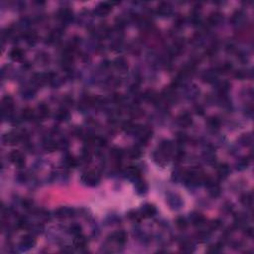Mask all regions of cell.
Masks as SVG:
<instances>
[{"label": "cell", "instance_id": "obj_1", "mask_svg": "<svg viewBox=\"0 0 254 254\" xmlns=\"http://www.w3.org/2000/svg\"><path fill=\"white\" fill-rule=\"evenodd\" d=\"M82 181L84 184H87L88 186H95V185H98L99 183L100 178L95 172L88 171V172H86V173L82 174Z\"/></svg>", "mask_w": 254, "mask_h": 254}, {"label": "cell", "instance_id": "obj_2", "mask_svg": "<svg viewBox=\"0 0 254 254\" xmlns=\"http://www.w3.org/2000/svg\"><path fill=\"white\" fill-rule=\"evenodd\" d=\"M10 161L13 163L17 168H23L25 166V157L19 151H13L9 154Z\"/></svg>", "mask_w": 254, "mask_h": 254}, {"label": "cell", "instance_id": "obj_3", "mask_svg": "<svg viewBox=\"0 0 254 254\" xmlns=\"http://www.w3.org/2000/svg\"><path fill=\"white\" fill-rule=\"evenodd\" d=\"M23 135L24 134H20V133H13V132L7 133V134L3 136V142L8 145H14L20 140H22Z\"/></svg>", "mask_w": 254, "mask_h": 254}, {"label": "cell", "instance_id": "obj_4", "mask_svg": "<svg viewBox=\"0 0 254 254\" xmlns=\"http://www.w3.org/2000/svg\"><path fill=\"white\" fill-rule=\"evenodd\" d=\"M36 244V239L34 238L33 235L27 234L25 236H23L21 241H20V246L25 250L31 249L32 247H34Z\"/></svg>", "mask_w": 254, "mask_h": 254}, {"label": "cell", "instance_id": "obj_5", "mask_svg": "<svg viewBox=\"0 0 254 254\" xmlns=\"http://www.w3.org/2000/svg\"><path fill=\"white\" fill-rule=\"evenodd\" d=\"M75 214V210L70 208H60L55 211V216L57 219L63 220L66 219V217H71Z\"/></svg>", "mask_w": 254, "mask_h": 254}, {"label": "cell", "instance_id": "obj_6", "mask_svg": "<svg viewBox=\"0 0 254 254\" xmlns=\"http://www.w3.org/2000/svg\"><path fill=\"white\" fill-rule=\"evenodd\" d=\"M111 9H112V5L110 2H103V3H100L98 6V8L95 10V13L99 16H105L109 13Z\"/></svg>", "mask_w": 254, "mask_h": 254}, {"label": "cell", "instance_id": "obj_7", "mask_svg": "<svg viewBox=\"0 0 254 254\" xmlns=\"http://www.w3.org/2000/svg\"><path fill=\"white\" fill-rule=\"evenodd\" d=\"M111 240L115 241L119 245H123L127 241V234L124 231H116L111 234Z\"/></svg>", "mask_w": 254, "mask_h": 254}, {"label": "cell", "instance_id": "obj_8", "mask_svg": "<svg viewBox=\"0 0 254 254\" xmlns=\"http://www.w3.org/2000/svg\"><path fill=\"white\" fill-rule=\"evenodd\" d=\"M125 173L127 175V177L132 179V180H134V181H138L139 179H140L141 172L136 166H129L128 168L126 169Z\"/></svg>", "mask_w": 254, "mask_h": 254}, {"label": "cell", "instance_id": "obj_9", "mask_svg": "<svg viewBox=\"0 0 254 254\" xmlns=\"http://www.w3.org/2000/svg\"><path fill=\"white\" fill-rule=\"evenodd\" d=\"M156 213H157L156 208L154 207L153 204H145L144 207L142 208V209H141V214H142V216L143 217L154 216L156 214Z\"/></svg>", "mask_w": 254, "mask_h": 254}, {"label": "cell", "instance_id": "obj_10", "mask_svg": "<svg viewBox=\"0 0 254 254\" xmlns=\"http://www.w3.org/2000/svg\"><path fill=\"white\" fill-rule=\"evenodd\" d=\"M58 17L65 22L71 21L72 19V11L69 8H63L58 12Z\"/></svg>", "mask_w": 254, "mask_h": 254}, {"label": "cell", "instance_id": "obj_11", "mask_svg": "<svg viewBox=\"0 0 254 254\" xmlns=\"http://www.w3.org/2000/svg\"><path fill=\"white\" fill-rule=\"evenodd\" d=\"M171 12H172V6L166 2L161 3L158 6V8H157V13L161 16H168Z\"/></svg>", "mask_w": 254, "mask_h": 254}, {"label": "cell", "instance_id": "obj_12", "mask_svg": "<svg viewBox=\"0 0 254 254\" xmlns=\"http://www.w3.org/2000/svg\"><path fill=\"white\" fill-rule=\"evenodd\" d=\"M190 220L192 221V223L193 225L196 226H199V225H203L204 223L205 222V219L204 216L201 214H198V213H193L190 215Z\"/></svg>", "mask_w": 254, "mask_h": 254}, {"label": "cell", "instance_id": "obj_13", "mask_svg": "<svg viewBox=\"0 0 254 254\" xmlns=\"http://www.w3.org/2000/svg\"><path fill=\"white\" fill-rule=\"evenodd\" d=\"M193 122L192 120V116L191 114L188 113V112H185L183 114H181L178 118V123L181 125V126H184V127H187V126H190Z\"/></svg>", "mask_w": 254, "mask_h": 254}, {"label": "cell", "instance_id": "obj_14", "mask_svg": "<svg viewBox=\"0 0 254 254\" xmlns=\"http://www.w3.org/2000/svg\"><path fill=\"white\" fill-rule=\"evenodd\" d=\"M87 238L82 236V235H77L75 240H74V245L76 247H77V248H84V247L87 246Z\"/></svg>", "mask_w": 254, "mask_h": 254}, {"label": "cell", "instance_id": "obj_15", "mask_svg": "<svg viewBox=\"0 0 254 254\" xmlns=\"http://www.w3.org/2000/svg\"><path fill=\"white\" fill-rule=\"evenodd\" d=\"M24 57V52L19 49V48H14L13 50L10 52V58L13 61H20Z\"/></svg>", "mask_w": 254, "mask_h": 254}, {"label": "cell", "instance_id": "obj_16", "mask_svg": "<svg viewBox=\"0 0 254 254\" xmlns=\"http://www.w3.org/2000/svg\"><path fill=\"white\" fill-rule=\"evenodd\" d=\"M222 20V15L219 12H214V13H211L209 17L208 18V22L209 25H215V24L220 23Z\"/></svg>", "mask_w": 254, "mask_h": 254}, {"label": "cell", "instance_id": "obj_17", "mask_svg": "<svg viewBox=\"0 0 254 254\" xmlns=\"http://www.w3.org/2000/svg\"><path fill=\"white\" fill-rule=\"evenodd\" d=\"M217 173L220 177L225 178L227 177V175L229 174V167L227 164H220L217 168Z\"/></svg>", "mask_w": 254, "mask_h": 254}, {"label": "cell", "instance_id": "obj_18", "mask_svg": "<svg viewBox=\"0 0 254 254\" xmlns=\"http://www.w3.org/2000/svg\"><path fill=\"white\" fill-rule=\"evenodd\" d=\"M252 202H253V198H252V195L250 193H245V195L241 197V203H242L244 205H246V207H251Z\"/></svg>", "mask_w": 254, "mask_h": 254}, {"label": "cell", "instance_id": "obj_19", "mask_svg": "<svg viewBox=\"0 0 254 254\" xmlns=\"http://www.w3.org/2000/svg\"><path fill=\"white\" fill-rule=\"evenodd\" d=\"M113 64L119 70H126L127 69V63H126L125 60L122 59V58H117L115 61H114Z\"/></svg>", "mask_w": 254, "mask_h": 254}, {"label": "cell", "instance_id": "obj_20", "mask_svg": "<svg viewBox=\"0 0 254 254\" xmlns=\"http://www.w3.org/2000/svg\"><path fill=\"white\" fill-rule=\"evenodd\" d=\"M44 148L47 151H49V152H53V151H55L58 148V143H56L55 141L49 140L44 144Z\"/></svg>", "mask_w": 254, "mask_h": 254}, {"label": "cell", "instance_id": "obj_21", "mask_svg": "<svg viewBox=\"0 0 254 254\" xmlns=\"http://www.w3.org/2000/svg\"><path fill=\"white\" fill-rule=\"evenodd\" d=\"M22 118L25 120H31L34 118V111L31 108H25L22 112Z\"/></svg>", "mask_w": 254, "mask_h": 254}, {"label": "cell", "instance_id": "obj_22", "mask_svg": "<svg viewBox=\"0 0 254 254\" xmlns=\"http://www.w3.org/2000/svg\"><path fill=\"white\" fill-rule=\"evenodd\" d=\"M39 113H40V115L42 117H47V116H49V114H50V109H49V107H48L46 104L44 103H42L39 105Z\"/></svg>", "mask_w": 254, "mask_h": 254}, {"label": "cell", "instance_id": "obj_23", "mask_svg": "<svg viewBox=\"0 0 254 254\" xmlns=\"http://www.w3.org/2000/svg\"><path fill=\"white\" fill-rule=\"evenodd\" d=\"M69 230L71 234H74L75 236L77 235H80L81 232H82V226L80 225H77V223H74V225H71L69 228Z\"/></svg>", "mask_w": 254, "mask_h": 254}, {"label": "cell", "instance_id": "obj_24", "mask_svg": "<svg viewBox=\"0 0 254 254\" xmlns=\"http://www.w3.org/2000/svg\"><path fill=\"white\" fill-rule=\"evenodd\" d=\"M70 117V113L69 111L65 109V108H62V109H60L57 113V118L59 120H66Z\"/></svg>", "mask_w": 254, "mask_h": 254}, {"label": "cell", "instance_id": "obj_25", "mask_svg": "<svg viewBox=\"0 0 254 254\" xmlns=\"http://www.w3.org/2000/svg\"><path fill=\"white\" fill-rule=\"evenodd\" d=\"M136 188H137L138 193H146V191H147V185L139 179L138 181H136Z\"/></svg>", "mask_w": 254, "mask_h": 254}, {"label": "cell", "instance_id": "obj_26", "mask_svg": "<svg viewBox=\"0 0 254 254\" xmlns=\"http://www.w3.org/2000/svg\"><path fill=\"white\" fill-rule=\"evenodd\" d=\"M176 225L180 228V229H185L187 226H188V222H187V220L183 216H179L178 219L176 220Z\"/></svg>", "mask_w": 254, "mask_h": 254}, {"label": "cell", "instance_id": "obj_27", "mask_svg": "<svg viewBox=\"0 0 254 254\" xmlns=\"http://www.w3.org/2000/svg\"><path fill=\"white\" fill-rule=\"evenodd\" d=\"M141 155H142L141 150L139 149L138 147H134V148H132L129 151V156L131 157L132 159H138V158H140Z\"/></svg>", "mask_w": 254, "mask_h": 254}, {"label": "cell", "instance_id": "obj_28", "mask_svg": "<svg viewBox=\"0 0 254 254\" xmlns=\"http://www.w3.org/2000/svg\"><path fill=\"white\" fill-rule=\"evenodd\" d=\"M25 39L29 44H34L37 41V34L35 32H28L25 34Z\"/></svg>", "mask_w": 254, "mask_h": 254}, {"label": "cell", "instance_id": "obj_29", "mask_svg": "<svg viewBox=\"0 0 254 254\" xmlns=\"http://www.w3.org/2000/svg\"><path fill=\"white\" fill-rule=\"evenodd\" d=\"M229 88H230V84H229V82H222L219 84V90H220V93H226Z\"/></svg>", "mask_w": 254, "mask_h": 254}, {"label": "cell", "instance_id": "obj_30", "mask_svg": "<svg viewBox=\"0 0 254 254\" xmlns=\"http://www.w3.org/2000/svg\"><path fill=\"white\" fill-rule=\"evenodd\" d=\"M66 166L70 167V168H75L77 165V159H75V157H72V156H66Z\"/></svg>", "mask_w": 254, "mask_h": 254}, {"label": "cell", "instance_id": "obj_31", "mask_svg": "<svg viewBox=\"0 0 254 254\" xmlns=\"http://www.w3.org/2000/svg\"><path fill=\"white\" fill-rule=\"evenodd\" d=\"M209 127H211V128H219L220 125V122L216 117H211L209 119Z\"/></svg>", "mask_w": 254, "mask_h": 254}, {"label": "cell", "instance_id": "obj_32", "mask_svg": "<svg viewBox=\"0 0 254 254\" xmlns=\"http://www.w3.org/2000/svg\"><path fill=\"white\" fill-rule=\"evenodd\" d=\"M128 216H129V219H131L133 220H140L142 214H139L138 211L133 210V211H130V213L128 214Z\"/></svg>", "mask_w": 254, "mask_h": 254}, {"label": "cell", "instance_id": "obj_33", "mask_svg": "<svg viewBox=\"0 0 254 254\" xmlns=\"http://www.w3.org/2000/svg\"><path fill=\"white\" fill-rule=\"evenodd\" d=\"M220 225H221V223H220V220H214V221H211V222H210L209 228H210V229H213V230H215V229L220 228Z\"/></svg>", "mask_w": 254, "mask_h": 254}, {"label": "cell", "instance_id": "obj_34", "mask_svg": "<svg viewBox=\"0 0 254 254\" xmlns=\"http://www.w3.org/2000/svg\"><path fill=\"white\" fill-rule=\"evenodd\" d=\"M17 225L20 228H26L28 226V221L26 220V219H21V220H18Z\"/></svg>", "mask_w": 254, "mask_h": 254}, {"label": "cell", "instance_id": "obj_35", "mask_svg": "<svg viewBox=\"0 0 254 254\" xmlns=\"http://www.w3.org/2000/svg\"><path fill=\"white\" fill-rule=\"evenodd\" d=\"M235 77L236 78H239V80H242V78H244L246 77V74L243 71H237L236 72H235Z\"/></svg>", "mask_w": 254, "mask_h": 254}, {"label": "cell", "instance_id": "obj_36", "mask_svg": "<svg viewBox=\"0 0 254 254\" xmlns=\"http://www.w3.org/2000/svg\"><path fill=\"white\" fill-rule=\"evenodd\" d=\"M177 139H178L179 143H183L187 140V136H186V134H184V133H179V134L177 135Z\"/></svg>", "mask_w": 254, "mask_h": 254}, {"label": "cell", "instance_id": "obj_37", "mask_svg": "<svg viewBox=\"0 0 254 254\" xmlns=\"http://www.w3.org/2000/svg\"><path fill=\"white\" fill-rule=\"evenodd\" d=\"M246 235L247 236H249V237H252L253 236V229L251 228V227H248L246 229Z\"/></svg>", "mask_w": 254, "mask_h": 254}, {"label": "cell", "instance_id": "obj_38", "mask_svg": "<svg viewBox=\"0 0 254 254\" xmlns=\"http://www.w3.org/2000/svg\"><path fill=\"white\" fill-rule=\"evenodd\" d=\"M196 110H197V113L199 114V115H203V114H204V108L201 107V106L197 107V108H196Z\"/></svg>", "mask_w": 254, "mask_h": 254}]
</instances>
